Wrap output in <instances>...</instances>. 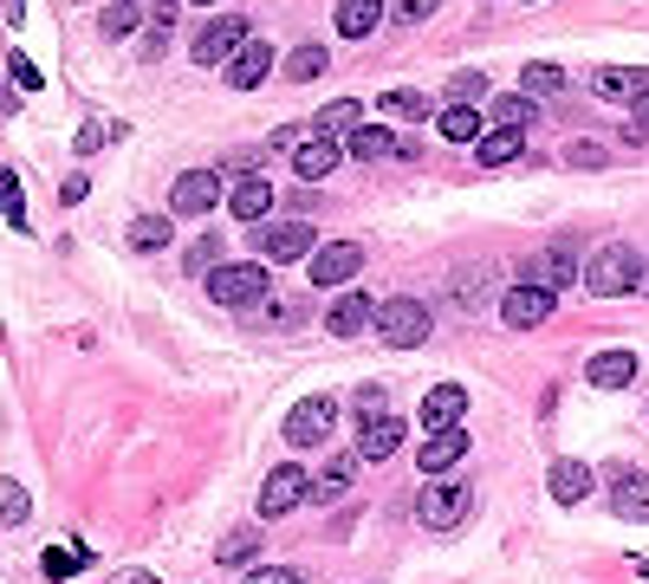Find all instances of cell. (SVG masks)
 <instances>
[{
  "mask_svg": "<svg viewBox=\"0 0 649 584\" xmlns=\"http://www.w3.org/2000/svg\"><path fill=\"white\" fill-rule=\"evenodd\" d=\"M643 260H637V247H623V240H611V247H598L591 260H584V286L598 293V299H623V293H643Z\"/></svg>",
  "mask_w": 649,
  "mask_h": 584,
  "instance_id": "6da1fadb",
  "label": "cell"
},
{
  "mask_svg": "<svg viewBox=\"0 0 649 584\" xmlns=\"http://www.w3.org/2000/svg\"><path fill=\"white\" fill-rule=\"evenodd\" d=\"M267 293H273L267 260H240V267H215V273H208V299H215V306H228V311L267 306Z\"/></svg>",
  "mask_w": 649,
  "mask_h": 584,
  "instance_id": "7a4b0ae2",
  "label": "cell"
},
{
  "mask_svg": "<svg viewBox=\"0 0 649 584\" xmlns=\"http://www.w3.org/2000/svg\"><path fill=\"white\" fill-rule=\"evenodd\" d=\"M429 306L422 299H383V311H377V338L390 350H416L422 338H429Z\"/></svg>",
  "mask_w": 649,
  "mask_h": 584,
  "instance_id": "3957f363",
  "label": "cell"
},
{
  "mask_svg": "<svg viewBox=\"0 0 649 584\" xmlns=\"http://www.w3.org/2000/svg\"><path fill=\"white\" fill-rule=\"evenodd\" d=\"M416 513H422V526H429V533H455L461 519L474 513V494H468L461 481H435V487H422Z\"/></svg>",
  "mask_w": 649,
  "mask_h": 584,
  "instance_id": "277c9868",
  "label": "cell"
},
{
  "mask_svg": "<svg viewBox=\"0 0 649 584\" xmlns=\"http://www.w3.org/2000/svg\"><path fill=\"white\" fill-rule=\"evenodd\" d=\"M240 46H247V20L240 13H222V20H208L195 33V66H234Z\"/></svg>",
  "mask_w": 649,
  "mask_h": 584,
  "instance_id": "5b68a950",
  "label": "cell"
},
{
  "mask_svg": "<svg viewBox=\"0 0 649 584\" xmlns=\"http://www.w3.org/2000/svg\"><path fill=\"white\" fill-rule=\"evenodd\" d=\"M552 306H559V293H545V286H527V279L500 293V318H507L513 331H539V325L552 318Z\"/></svg>",
  "mask_w": 649,
  "mask_h": 584,
  "instance_id": "8992f818",
  "label": "cell"
},
{
  "mask_svg": "<svg viewBox=\"0 0 649 584\" xmlns=\"http://www.w3.org/2000/svg\"><path fill=\"white\" fill-rule=\"evenodd\" d=\"M299 501H312V474L306 467H273L267 487H260V519H279V513H293Z\"/></svg>",
  "mask_w": 649,
  "mask_h": 584,
  "instance_id": "52a82bcc",
  "label": "cell"
},
{
  "mask_svg": "<svg viewBox=\"0 0 649 584\" xmlns=\"http://www.w3.org/2000/svg\"><path fill=\"white\" fill-rule=\"evenodd\" d=\"M332 423H338V403H332V396H306V403L286 416V442H293V448H318V442L332 435Z\"/></svg>",
  "mask_w": 649,
  "mask_h": 584,
  "instance_id": "ba28073f",
  "label": "cell"
},
{
  "mask_svg": "<svg viewBox=\"0 0 649 584\" xmlns=\"http://www.w3.org/2000/svg\"><path fill=\"white\" fill-rule=\"evenodd\" d=\"M254 247H260L254 260H312L318 254L312 247V221H273V228H260Z\"/></svg>",
  "mask_w": 649,
  "mask_h": 584,
  "instance_id": "9c48e42d",
  "label": "cell"
},
{
  "mask_svg": "<svg viewBox=\"0 0 649 584\" xmlns=\"http://www.w3.org/2000/svg\"><path fill=\"white\" fill-rule=\"evenodd\" d=\"M215 201H222V176H215V169H183L176 189H169V208H176V215H208Z\"/></svg>",
  "mask_w": 649,
  "mask_h": 584,
  "instance_id": "30bf717a",
  "label": "cell"
},
{
  "mask_svg": "<svg viewBox=\"0 0 649 584\" xmlns=\"http://www.w3.org/2000/svg\"><path fill=\"white\" fill-rule=\"evenodd\" d=\"M377 299H364V293H344V299H332V311H325V331L332 338H364L371 325H377Z\"/></svg>",
  "mask_w": 649,
  "mask_h": 584,
  "instance_id": "8fae6325",
  "label": "cell"
},
{
  "mask_svg": "<svg viewBox=\"0 0 649 584\" xmlns=\"http://www.w3.org/2000/svg\"><path fill=\"white\" fill-rule=\"evenodd\" d=\"M306 267H312V286H344L351 273L364 267V247H357V240H332V247L312 254Z\"/></svg>",
  "mask_w": 649,
  "mask_h": 584,
  "instance_id": "7c38bea8",
  "label": "cell"
},
{
  "mask_svg": "<svg viewBox=\"0 0 649 584\" xmlns=\"http://www.w3.org/2000/svg\"><path fill=\"white\" fill-rule=\"evenodd\" d=\"M338 137H325V130H306L299 143H293V169H299V182H318V176H332L338 169Z\"/></svg>",
  "mask_w": 649,
  "mask_h": 584,
  "instance_id": "4fadbf2b",
  "label": "cell"
},
{
  "mask_svg": "<svg viewBox=\"0 0 649 584\" xmlns=\"http://www.w3.org/2000/svg\"><path fill=\"white\" fill-rule=\"evenodd\" d=\"M461 416H468V389L461 384H435L429 396H422V428H429V435L461 428Z\"/></svg>",
  "mask_w": 649,
  "mask_h": 584,
  "instance_id": "5bb4252c",
  "label": "cell"
},
{
  "mask_svg": "<svg viewBox=\"0 0 649 584\" xmlns=\"http://www.w3.org/2000/svg\"><path fill=\"white\" fill-rule=\"evenodd\" d=\"M611 513L617 519H649V474L643 467H617L611 474Z\"/></svg>",
  "mask_w": 649,
  "mask_h": 584,
  "instance_id": "9a60e30c",
  "label": "cell"
},
{
  "mask_svg": "<svg viewBox=\"0 0 649 584\" xmlns=\"http://www.w3.org/2000/svg\"><path fill=\"white\" fill-rule=\"evenodd\" d=\"M273 72H279L273 46H267V39H247V46H240V59L228 66V85H234V91H254V85H267Z\"/></svg>",
  "mask_w": 649,
  "mask_h": 584,
  "instance_id": "2e32d148",
  "label": "cell"
},
{
  "mask_svg": "<svg viewBox=\"0 0 649 584\" xmlns=\"http://www.w3.org/2000/svg\"><path fill=\"white\" fill-rule=\"evenodd\" d=\"M520 279H527V286H545V293H559V286H572V279H578V260H572V247H545V254H533Z\"/></svg>",
  "mask_w": 649,
  "mask_h": 584,
  "instance_id": "e0dca14e",
  "label": "cell"
},
{
  "mask_svg": "<svg viewBox=\"0 0 649 584\" xmlns=\"http://www.w3.org/2000/svg\"><path fill=\"white\" fill-rule=\"evenodd\" d=\"M591 85H598L611 105H637V98H649V72L643 66H598Z\"/></svg>",
  "mask_w": 649,
  "mask_h": 584,
  "instance_id": "ac0fdd59",
  "label": "cell"
},
{
  "mask_svg": "<svg viewBox=\"0 0 649 584\" xmlns=\"http://www.w3.org/2000/svg\"><path fill=\"white\" fill-rule=\"evenodd\" d=\"M403 448V416H371V423H357V455L364 462H390Z\"/></svg>",
  "mask_w": 649,
  "mask_h": 584,
  "instance_id": "d6986e66",
  "label": "cell"
},
{
  "mask_svg": "<svg viewBox=\"0 0 649 584\" xmlns=\"http://www.w3.org/2000/svg\"><path fill=\"white\" fill-rule=\"evenodd\" d=\"M357 467H364V455H357V448H351V455H332V462L312 474V501H318V506L344 501V487L357 481Z\"/></svg>",
  "mask_w": 649,
  "mask_h": 584,
  "instance_id": "ffe728a7",
  "label": "cell"
},
{
  "mask_svg": "<svg viewBox=\"0 0 649 584\" xmlns=\"http://www.w3.org/2000/svg\"><path fill=\"white\" fill-rule=\"evenodd\" d=\"M461 455H468V428H442V435H429V442H422L416 467H422V474H449Z\"/></svg>",
  "mask_w": 649,
  "mask_h": 584,
  "instance_id": "44dd1931",
  "label": "cell"
},
{
  "mask_svg": "<svg viewBox=\"0 0 649 584\" xmlns=\"http://www.w3.org/2000/svg\"><path fill=\"white\" fill-rule=\"evenodd\" d=\"M228 208H234V221H254V228H260V215L273 208V182L267 176H240L234 195H228Z\"/></svg>",
  "mask_w": 649,
  "mask_h": 584,
  "instance_id": "7402d4cb",
  "label": "cell"
},
{
  "mask_svg": "<svg viewBox=\"0 0 649 584\" xmlns=\"http://www.w3.org/2000/svg\"><path fill=\"white\" fill-rule=\"evenodd\" d=\"M545 487H552V501H559V506H578L584 494H591V467L566 455V462H552V474H545Z\"/></svg>",
  "mask_w": 649,
  "mask_h": 584,
  "instance_id": "603a6c76",
  "label": "cell"
},
{
  "mask_svg": "<svg viewBox=\"0 0 649 584\" xmlns=\"http://www.w3.org/2000/svg\"><path fill=\"white\" fill-rule=\"evenodd\" d=\"M584 377L598 389H623V384H637V357H630V350H598V357L584 364Z\"/></svg>",
  "mask_w": 649,
  "mask_h": 584,
  "instance_id": "cb8c5ba5",
  "label": "cell"
},
{
  "mask_svg": "<svg viewBox=\"0 0 649 584\" xmlns=\"http://www.w3.org/2000/svg\"><path fill=\"white\" fill-rule=\"evenodd\" d=\"M383 27V0H338V33L344 39H371Z\"/></svg>",
  "mask_w": 649,
  "mask_h": 584,
  "instance_id": "d4e9b609",
  "label": "cell"
},
{
  "mask_svg": "<svg viewBox=\"0 0 649 584\" xmlns=\"http://www.w3.org/2000/svg\"><path fill=\"white\" fill-rule=\"evenodd\" d=\"M344 156H364V162H371V156H403V137H390L383 123H357L351 143H344Z\"/></svg>",
  "mask_w": 649,
  "mask_h": 584,
  "instance_id": "484cf974",
  "label": "cell"
},
{
  "mask_svg": "<svg viewBox=\"0 0 649 584\" xmlns=\"http://www.w3.org/2000/svg\"><path fill=\"white\" fill-rule=\"evenodd\" d=\"M325 66H332V52H325V46H312V39H306V46H293V52L279 59V72L293 78V85H312Z\"/></svg>",
  "mask_w": 649,
  "mask_h": 584,
  "instance_id": "4316f807",
  "label": "cell"
},
{
  "mask_svg": "<svg viewBox=\"0 0 649 584\" xmlns=\"http://www.w3.org/2000/svg\"><path fill=\"white\" fill-rule=\"evenodd\" d=\"M513 156H520V130H507V123H500V130H488V137L474 143V162H481V169H507Z\"/></svg>",
  "mask_w": 649,
  "mask_h": 584,
  "instance_id": "83f0119b",
  "label": "cell"
},
{
  "mask_svg": "<svg viewBox=\"0 0 649 584\" xmlns=\"http://www.w3.org/2000/svg\"><path fill=\"white\" fill-rule=\"evenodd\" d=\"M435 123H442L449 143H481V111H474V105H449Z\"/></svg>",
  "mask_w": 649,
  "mask_h": 584,
  "instance_id": "f1b7e54d",
  "label": "cell"
},
{
  "mask_svg": "<svg viewBox=\"0 0 649 584\" xmlns=\"http://www.w3.org/2000/svg\"><path fill=\"white\" fill-rule=\"evenodd\" d=\"M377 105H383V111H390V117H403V123H422V117L435 111V105H429L422 91H410V85H396V91H383Z\"/></svg>",
  "mask_w": 649,
  "mask_h": 584,
  "instance_id": "f546056e",
  "label": "cell"
},
{
  "mask_svg": "<svg viewBox=\"0 0 649 584\" xmlns=\"http://www.w3.org/2000/svg\"><path fill=\"white\" fill-rule=\"evenodd\" d=\"M130 247L137 254H163L169 247V215H137L130 221Z\"/></svg>",
  "mask_w": 649,
  "mask_h": 584,
  "instance_id": "4dcf8cb0",
  "label": "cell"
},
{
  "mask_svg": "<svg viewBox=\"0 0 649 584\" xmlns=\"http://www.w3.org/2000/svg\"><path fill=\"white\" fill-rule=\"evenodd\" d=\"M254 552H260V526H234L228 540L215 545V558H222V565H247Z\"/></svg>",
  "mask_w": 649,
  "mask_h": 584,
  "instance_id": "1f68e13d",
  "label": "cell"
},
{
  "mask_svg": "<svg viewBox=\"0 0 649 584\" xmlns=\"http://www.w3.org/2000/svg\"><path fill=\"white\" fill-rule=\"evenodd\" d=\"M520 91H527V98H559V91H566V72H559V66H527V72H520Z\"/></svg>",
  "mask_w": 649,
  "mask_h": 584,
  "instance_id": "d6a6232c",
  "label": "cell"
},
{
  "mask_svg": "<svg viewBox=\"0 0 649 584\" xmlns=\"http://www.w3.org/2000/svg\"><path fill=\"white\" fill-rule=\"evenodd\" d=\"M0 526H27V487L0 481Z\"/></svg>",
  "mask_w": 649,
  "mask_h": 584,
  "instance_id": "836d02e7",
  "label": "cell"
},
{
  "mask_svg": "<svg viewBox=\"0 0 649 584\" xmlns=\"http://www.w3.org/2000/svg\"><path fill=\"white\" fill-rule=\"evenodd\" d=\"M344 123H364V105H357V98H338V105H325V117H318L312 130H325V137H332V130H344Z\"/></svg>",
  "mask_w": 649,
  "mask_h": 584,
  "instance_id": "e575fe53",
  "label": "cell"
},
{
  "mask_svg": "<svg viewBox=\"0 0 649 584\" xmlns=\"http://www.w3.org/2000/svg\"><path fill=\"white\" fill-rule=\"evenodd\" d=\"M533 98H527V91H507V98H500V123H507V130H527V123H533Z\"/></svg>",
  "mask_w": 649,
  "mask_h": 584,
  "instance_id": "d590c367",
  "label": "cell"
},
{
  "mask_svg": "<svg viewBox=\"0 0 649 584\" xmlns=\"http://www.w3.org/2000/svg\"><path fill=\"white\" fill-rule=\"evenodd\" d=\"M130 27H137V0H117V7H105V20H98L105 39H124Z\"/></svg>",
  "mask_w": 649,
  "mask_h": 584,
  "instance_id": "8d00e7d4",
  "label": "cell"
},
{
  "mask_svg": "<svg viewBox=\"0 0 649 584\" xmlns=\"http://www.w3.org/2000/svg\"><path fill=\"white\" fill-rule=\"evenodd\" d=\"M566 162H572V169H604L611 150H604V143H591V137H578V143H566Z\"/></svg>",
  "mask_w": 649,
  "mask_h": 584,
  "instance_id": "74e56055",
  "label": "cell"
},
{
  "mask_svg": "<svg viewBox=\"0 0 649 584\" xmlns=\"http://www.w3.org/2000/svg\"><path fill=\"white\" fill-rule=\"evenodd\" d=\"M449 98H455V105H474V98H488V78H481V72H455V78H449Z\"/></svg>",
  "mask_w": 649,
  "mask_h": 584,
  "instance_id": "f35d334b",
  "label": "cell"
},
{
  "mask_svg": "<svg viewBox=\"0 0 649 584\" xmlns=\"http://www.w3.org/2000/svg\"><path fill=\"white\" fill-rule=\"evenodd\" d=\"M78 565H85V552H46V558H39V572H46V578H72Z\"/></svg>",
  "mask_w": 649,
  "mask_h": 584,
  "instance_id": "ab89813d",
  "label": "cell"
},
{
  "mask_svg": "<svg viewBox=\"0 0 649 584\" xmlns=\"http://www.w3.org/2000/svg\"><path fill=\"white\" fill-rule=\"evenodd\" d=\"M7 72H13V85H20V91H39V85H46V78H39V66L27 59V52H13V59H7Z\"/></svg>",
  "mask_w": 649,
  "mask_h": 584,
  "instance_id": "60d3db41",
  "label": "cell"
},
{
  "mask_svg": "<svg viewBox=\"0 0 649 584\" xmlns=\"http://www.w3.org/2000/svg\"><path fill=\"white\" fill-rule=\"evenodd\" d=\"M215 260H222V240H215V234L189 247V267H195V273H215Z\"/></svg>",
  "mask_w": 649,
  "mask_h": 584,
  "instance_id": "b9f144b4",
  "label": "cell"
},
{
  "mask_svg": "<svg viewBox=\"0 0 649 584\" xmlns=\"http://www.w3.org/2000/svg\"><path fill=\"white\" fill-rule=\"evenodd\" d=\"M7 221L27 234V201H20V176H13V169H7Z\"/></svg>",
  "mask_w": 649,
  "mask_h": 584,
  "instance_id": "7bdbcfd3",
  "label": "cell"
},
{
  "mask_svg": "<svg viewBox=\"0 0 649 584\" xmlns=\"http://www.w3.org/2000/svg\"><path fill=\"white\" fill-rule=\"evenodd\" d=\"M435 7H442V0H396V20H403V27H416V20L435 13Z\"/></svg>",
  "mask_w": 649,
  "mask_h": 584,
  "instance_id": "ee69618b",
  "label": "cell"
},
{
  "mask_svg": "<svg viewBox=\"0 0 649 584\" xmlns=\"http://www.w3.org/2000/svg\"><path fill=\"white\" fill-rule=\"evenodd\" d=\"M371 416H383V389H377V384L357 389V423H371Z\"/></svg>",
  "mask_w": 649,
  "mask_h": 584,
  "instance_id": "f6af8a7d",
  "label": "cell"
},
{
  "mask_svg": "<svg viewBox=\"0 0 649 584\" xmlns=\"http://www.w3.org/2000/svg\"><path fill=\"white\" fill-rule=\"evenodd\" d=\"M247 584H299V572H286V565H260V572H247Z\"/></svg>",
  "mask_w": 649,
  "mask_h": 584,
  "instance_id": "bcb514c9",
  "label": "cell"
},
{
  "mask_svg": "<svg viewBox=\"0 0 649 584\" xmlns=\"http://www.w3.org/2000/svg\"><path fill=\"white\" fill-rule=\"evenodd\" d=\"M455 299H461V306H481V273H461V279H455Z\"/></svg>",
  "mask_w": 649,
  "mask_h": 584,
  "instance_id": "7dc6e473",
  "label": "cell"
},
{
  "mask_svg": "<svg viewBox=\"0 0 649 584\" xmlns=\"http://www.w3.org/2000/svg\"><path fill=\"white\" fill-rule=\"evenodd\" d=\"M105 137H117V130H105V123H85V130H78V150L91 156L98 143H105Z\"/></svg>",
  "mask_w": 649,
  "mask_h": 584,
  "instance_id": "c3c4849f",
  "label": "cell"
},
{
  "mask_svg": "<svg viewBox=\"0 0 649 584\" xmlns=\"http://www.w3.org/2000/svg\"><path fill=\"white\" fill-rule=\"evenodd\" d=\"M111 584H156V572H117Z\"/></svg>",
  "mask_w": 649,
  "mask_h": 584,
  "instance_id": "681fc988",
  "label": "cell"
},
{
  "mask_svg": "<svg viewBox=\"0 0 649 584\" xmlns=\"http://www.w3.org/2000/svg\"><path fill=\"white\" fill-rule=\"evenodd\" d=\"M20 13H27V0H7V20H13V27H20Z\"/></svg>",
  "mask_w": 649,
  "mask_h": 584,
  "instance_id": "f907efd6",
  "label": "cell"
},
{
  "mask_svg": "<svg viewBox=\"0 0 649 584\" xmlns=\"http://www.w3.org/2000/svg\"><path fill=\"white\" fill-rule=\"evenodd\" d=\"M201 7H208V0H201Z\"/></svg>",
  "mask_w": 649,
  "mask_h": 584,
  "instance_id": "816d5d0a",
  "label": "cell"
}]
</instances>
